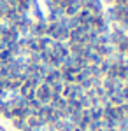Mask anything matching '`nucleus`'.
Instances as JSON below:
<instances>
[{
    "label": "nucleus",
    "mask_w": 128,
    "mask_h": 131,
    "mask_svg": "<svg viewBox=\"0 0 128 131\" xmlns=\"http://www.w3.org/2000/svg\"><path fill=\"white\" fill-rule=\"evenodd\" d=\"M0 131H7V128H5V126H4L2 122H0Z\"/></svg>",
    "instance_id": "nucleus-1"
}]
</instances>
